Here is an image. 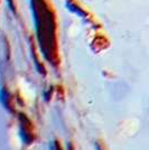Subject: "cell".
<instances>
[{
  "instance_id": "obj_1",
  "label": "cell",
  "mask_w": 149,
  "mask_h": 150,
  "mask_svg": "<svg viewBox=\"0 0 149 150\" xmlns=\"http://www.w3.org/2000/svg\"><path fill=\"white\" fill-rule=\"evenodd\" d=\"M96 150H100V149H99V148H98V149H96Z\"/></svg>"
}]
</instances>
